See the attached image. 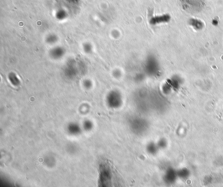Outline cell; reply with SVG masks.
I'll return each instance as SVG.
<instances>
[{"label":"cell","instance_id":"6da1fadb","mask_svg":"<svg viewBox=\"0 0 223 187\" xmlns=\"http://www.w3.org/2000/svg\"><path fill=\"white\" fill-rule=\"evenodd\" d=\"M122 94L118 90H111L106 96V103L111 108H119L122 105Z\"/></svg>","mask_w":223,"mask_h":187},{"label":"cell","instance_id":"7a4b0ae2","mask_svg":"<svg viewBox=\"0 0 223 187\" xmlns=\"http://www.w3.org/2000/svg\"><path fill=\"white\" fill-rule=\"evenodd\" d=\"M66 130L69 136L74 137L79 136L83 131L82 126L75 122L69 123L68 126H67Z\"/></svg>","mask_w":223,"mask_h":187},{"label":"cell","instance_id":"3957f363","mask_svg":"<svg viewBox=\"0 0 223 187\" xmlns=\"http://www.w3.org/2000/svg\"><path fill=\"white\" fill-rule=\"evenodd\" d=\"M65 54V50L61 46H55L50 51V56L54 60H59Z\"/></svg>","mask_w":223,"mask_h":187},{"label":"cell","instance_id":"277c9868","mask_svg":"<svg viewBox=\"0 0 223 187\" xmlns=\"http://www.w3.org/2000/svg\"><path fill=\"white\" fill-rule=\"evenodd\" d=\"M81 126L83 131H90L94 128V123L89 119H86L83 121Z\"/></svg>","mask_w":223,"mask_h":187},{"label":"cell","instance_id":"5b68a950","mask_svg":"<svg viewBox=\"0 0 223 187\" xmlns=\"http://www.w3.org/2000/svg\"><path fill=\"white\" fill-rule=\"evenodd\" d=\"M57 41H58V37L56 35L54 34L49 35L47 37V39H46L47 43L49 44V45H53V44L57 42Z\"/></svg>","mask_w":223,"mask_h":187},{"label":"cell","instance_id":"8992f818","mask_svg":"<svg viewBox=\"0 0 223 187\" xmlns=\"http://www.w3.org/2000/svg\"><path fill=\"white\" fill-rule=\"evenodd\" d=\"M83 50H84V51L86 53H91L92 52V50H93V47L92 46L91 44L90 43H85L84 45H83Z\"/></svg>","mask_w":223,"mask_h":187},{"label":"cell","instance_id":"52a82bcc","mask_svg":"<svg viewBox=\"0 0 223 187\" xmlns=\"http://www.w3.org/2000/svg\"><path fill=\"white\" fill-rule=\"evenodd\" d=\"M83 86H84L85 89L90 90L93 86L92 82L90 79H86V80L83 81Z\"/></svg>","mask_w":223,"mask_h":187},{"label":"cell","instance_id":"ba28073f","mask_svg":"<svg viewBox=\"0 0 223 187\" xmlns=\"http://www.w3.org/2000/svg\"><path fill=\"white\" fill-rule=\"evenodd\" d=\"M113 75L114 76V77L118 79V78L121 77V71L119 70H114L113 73Z\"/></svg>","mask_w":223,"mask_h":187}]
</instances>
